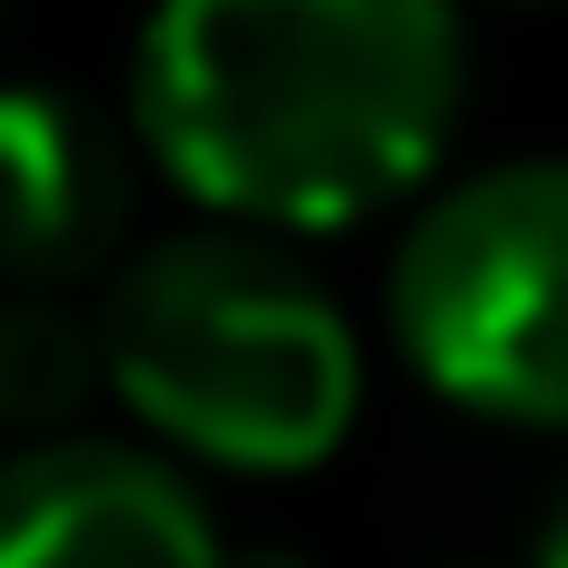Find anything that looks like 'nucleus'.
<instances>
[{"label":"nucleus","mask_w":568,"mask_h":568,"mask_svg":"<svg viewBox=\"0 0 568 568\" xmlns=\"http://www.w3.org/2000/svg\"><path fill=\"white\" fill-rule=\"evenodd\" d=\"M459 90V0H160L130 50L150 170L240 230H349L409 200Z\"/></svg>","instance_id":"nucleus-1"},{"label":"nucleus","mask_w":568,"mask_h":568,"mask_svg":"<svg viewBox=\"0 0 568 568\" xmlns=\"http://www.w3.org/2000/svg\"><path fill=\"white\" fill-rule=\"evenodd\" d=\"M90 310L110 349V399L170 459L290 479L359 429V329L329 280L280 250V230H170L130 250Z\"/></svg>","instance_id":"nucleus-2"},{"label":"nucleus","mask_w":568,"mask_h":568,"mask_svg":"<svg viewBox=\"0 0 568 568\" xmlns=\"http://www.w3.org/2000/svg\"><path fill=\"white\" fill-rule=\"evenodd\" d=\"M389 339L419 389L499 429H568V160H499L399 230Z\"/></svg>","instance_id":"nucleus-3"},{"label":"nucleus","mask_w":568,"mask_h":568,"mask_svg":"<svg viewBox=\"0 0 568 568\" xmlns=\"http://www.w3.org/2000/svg\"><path fill=\"white\" fill-rule=\"evenodd\" d=\"M0 568H230V549L170 449L70 429L0 449Z\"/></svg>","instance_id":"nucleus-4"},{"label":"nucleus","mask_w":568,"mask_h":568,"mask_svg":"<svg viewBox=\"0 0 568 568\" xmlns=\"http://www.w3.org/2000/svg\"><path fill=\"white\" fill-rule=\"evenodd\" d=\"M130 260V150L50 80H0V290H80Z\"/></svg>","instance_id":"nucleus-5"},{"label":"nucleus","mask_w":568,"mask_h":568,"mask_svg":"<svg viewBox=\"0 0 568 568\" xmlns=\"http://www.w3.org/2000/svg\"><path fill=\"white\" fill-rule=\"evenodd\" d=\"M90 399H110L100 310L70 290H0V439H70Z\"/></svg>","instance_id":"nucleus-6"},{"label":"nucleus","mask_w":568,"mask_h":568,"mask_svg":"<svg viewBox=\"0 0 568 568\" xmlns=\"http://www.w3.org/2000/svg\"><path fill=\"white\" fill-rule=\"evenodd\" d=\"M529 568H568V489H559V509L539 519V559Z\"/></svg>","instance_id":"nucleus-7"},{"label":"nucleus","mask_w":568,"mask_h":568,"mask_svg":"<svg viewBox=\"0 0 568 568\" xmlns=\"http://www.w3.org/2000/svg\"><path fill=\"white\" fill-rule=\"evenodd\" d=\"M230 568H320V559H300V549H240Z\"/></svg>","instance_id":"nucleus-8"},{"label":"nucleus","mask_w":568,"mask_h":568,"mask_svg":"<svg viewBox=\"0 0 568 568\" xmlns=\"http://www.w3.org/2000/svg\"><path fill=\"white\" fill-rule=\"evenodd\" d=\"M459 568H499V559H459Z\"/></svg>","instance_id":"nucleus-9"},{"label":"nucleus","mask_w":568,"mask_h":568,"mask_svg":"<svg viewBox=\"0 0 568 568\" xmlns=\"http://www.w3.org/2000/svg\"><path fill=\"white\" fill-rule=\"evenodd\" d=\"M519 10H539V0H519Z\"/></svg>","instance_id":"nucleus-10"}]
</instances>
